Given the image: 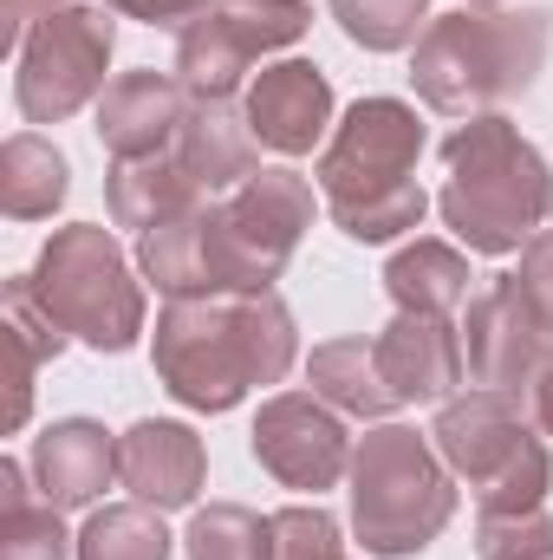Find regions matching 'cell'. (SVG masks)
Segmentation results:
<instances>
[{"label":"cell","instance_id":"30bf717a","mask_svg":"<svg viewBox=\"0 0 553 560\" xmlns=\"http://www.w3.org/2000/svg\"><path fill=\"white\" fill-rule=\"evenodd\" d=\"M313 26L306 0H215L176 33V79L189 98H235L248 66L299 46Z\"/></svg>","mask_w":553,"mask_h":560},{"label":"cell","instance_id":"2e32d148","mask_svg":"<svg viewBox=\"0 0 553 560\" xmlns=\"http://www.w3.org/2000/svg\"><path fill=\"white\" fill-rule=\"evenodd\" d=\"M189 118V92L176 72H118L98 98V143L111 156H163Z\"/></svg>","mask_w":553,"mask_h":560},{"label":"cell","instance_id":"4dcf8cb0","mask_svg":"<svg viewBox=\"0 0 553 560\" xmlns=\"http://www.w3.org/2000/svg\"><path fill=\"white\" fill-rule=\"evenodd\" d=\"M515 287H521V300L534 306V319L548 326V339H553V229H541V235L521 248V275H515Z\"/></svg>","mask_w":553,"mask_h":560},{"label":"cell","instance_id":"7c38bea8","mask_svg":"<svg viewBox=\"0 0 553 560\" xmlns=\"http://www.w3.org/2000/svg\"><path fill=\"white\" fill-rule=\"evenodd\" d=\"M548 326L534 319V306L521 300L515 275H495L475 300H469V319H462V359H469V378L482 392H515L541 372L548 359Z\"/></svg>","mask_w":553,"mask_h":560},{"label":"cell","instance_id":"4fadbf2b","mask_svg":"<svg viewBox=\"0 0 553 560\" xmlns=\"http://www.w3.org/2000/svg\"><path fill=\"white\" fill-rule=\"evenodd\" d=\"M118 482L150 502V509H189L209 482V450L189 423H169V418H143L118 436Z\"/></svg>","mask_w":553,"mask_h":560},{"label":"cell","instance_id":"83f0119b","mask_svg":"<svg viewBox=\"0 0 553 560\" xmlns=\"http://www.w3.org/2000/svg\"><path fill=\"white\" fill-rule=\"evenodd\" d=\"M332 20L365 52H404L430 26V0H332Z\"/></svg>","mask_w":553,"mask_h":560},{"label":"cell","instance_id":"d6986e66","mask_svg":"<svg viewBox=\"0 0 553 560\" xmlns=\"http://www.w3.org/2000/svg\"><path fill=\"white\" fill-rule=\"evenodd\" d=\"M196 202H202V189L176 156H111V170H105V209L118 229L143 235V229L196 209Z\"/></svg>","mask_w":553,"mask_h":560},{"label":"cell","instance_id":"8992f818","mask_svg":"<svg viewBox=\"0 0 553 560\" xmlns=\"http://www.w3.org/2000/svg\"><path fill=\"white\" fill-rule=\"evenodd\" d=\"M26 280L66 339H79L92 352H131L143 339V287L105 222L52 229V242L39 248Z\"/></svg>","mask_w":553,"mask_h":560},{"label":"cell","instance_id":"7402d4cb","mask_svg":"<svg viewBox=\"0 0 553 560\" xmlns=\"http://www.w3.org/2000/svg\"><path fill=\"white\" fill-rule=\"evenodd\" d=\"M209 202H215V196H202L196 209H183V215H169V222H156V229L138 235L143 280H150L156 293H169V300H202V293H215V280H209Z\"/></svg>","mask_w":553,"mask_h":560},{"label":"cell","instance_id":"cb8c5ba5","mask_svg":"<svg viewBox=\"0 0 553 560\" xmlns=\"http://www.w3.org/2000/svg\"><path fill=\"white\" fill-rule=\"evenodd\" d=\"M66 196H72V163L59 156V143H46L39 131L7 138V150H0V209L13 222H46Z\"/></svg>","mask_w":553,"mask_h":560},{"label":"cell","instance_id":"8fae6325","mask_svg":"<svg viewBox=\"0 0 553 560\" xmlns=\"http://www.w3.org/2000/svg\"><path fill=\"white\" fill-rule=\"evenodd\" d=\"M248 436H255V463L280 489H299L313 502H319V489H332L352 469V436L319 392H274Z\"/></svg>","mask_w":553,"mask_h":560},{"label":"cell","instance_id":"d4e9b609","mask_svg":"<svg viewBox=\"0 0 553 560\" xmlns=\"http://www.w3.org/2000/svg\"><path fill=\"white\" fill-rule=\"evenodd\" d=\"M66 509H52L46 495L26 489V469L7 456L0 463V560H79V541L59 522Z\"/></svg>","mask_w":553,"mask_h":560},{"label":"cell","instance_id":"ac0fdd59","mask_svg":"<svg viewBox=\"0 0 553 560\" xmlns=\"http://www.w3.org/2000/svg\"><path fill=\"white\" fill-rule=\"evenodd\" d=\"M118 476V436L92 418H66L39 430L33 443V482L52 509H92Z\"/></svg>","mask_w":553,"mask_h":560},{"label":"cell","instance_id":"836d02e7","mask_svg":"<svg viewBox=\"0 0 553 560\" xmlns=\"http://www.w3.org/2000/svg\"><path fill=\"white\" fill-rule=\"evenodd\" d=\"M528 411H534V423L553 436V352L541 359V372L528 378Z\"/></svg>","mask_w":553,"mask_h":560},{"label":"cell","instance_id":"e0dca14e","mask_svg":"<svg viewBox=\"0 0 553 560\" xmlns=\"http://www.w3.org/2000/svg\"><path fill=\"white\" fill-rule=\"evenodd\" d=\"M169 156L196 176L202 196H228L261 170V138L248 112H235V98H189V118L169 143Z\"/></svg>","mask_w":553,"mask_h":560},{"label":"cell","instance_id":"277c9868","mask_svg":"<svg viewBox=\"0 0 553 560\" xmlns=\"http://www.w3.org/2000/svg\"><path fill=\"white\" fill-rule=\"evenodd\" d=\"M548 13L521 7V13H495V7H456L436 13L416 39L411 85L416 98L443 118H482L508 98H521L541 66H548Z\"/></svg>","mask_w":553,"mask_h":560},{"label":"cell","instance_id":"4316f807","mask_svg":"<svg viewBox=\"0 0 553 560\" xmlns=\"http://www.w3.org/2000/svg\"><path fill=\"white\" fill-rule=\"evenodd\" d=\"M183 541L189 560H274V515H255L242 502H209Z\"/></svg>","mask_w":553,"mask_h":560},{"label":"cell","instance_id":"9a60e30c","mask_svg":"<svg viewBox=\"0 0 553 560\" xmlns=\"http://www.w3.org/2000/svg\"><path fill=\"white\" fill-rule=\"evenodd\" d=\"M248 125H255L261 150L306 156L332 125V79L313 59H280L248 85Z\"/></svg>","mask_w":553,"mask_h":560},{"label":"cell","instance_id":"1f68e13d","mask_svg":"<svg viewBox=\"0 0 553 560\" xmlns=\"http://www.w3.org/2000/svg\"><path fill=\"white\" fill-rule=\"evenodd\" d=\"M111 13H125V20H143V26H189V20H202L215 0H105Z\"/></svg>","mask_w":553,"mask_h":560},{"label":"cell","instance_id":"e575fe53","mask_svg":"<svg viewBox=\"0 0 553 560\" xmlns=\"http://www.w3.org/2000/svg\"><path fill=\"white\" fill-rule=\"evenodd\" d=\"M469 7H502V0H469Z\"/></svg>","mask_w":553,"mask_h":560},{"label":"cell","instance_id":"44dd1931","mask_svg":"<svg viewBox=\"0 0 553 560\" xmlns=\"http://www.w3.org/2000/svg\"><path fill=\"white\" fill-rule=\"evenodd\" d=\"M306 378L339 418L378 423L398 411V392L385 385V365H378V339H326V346H313Z\"/></svg>","mask_w":553,"mask_h":560},{"label":"cell","instance_id":"f1b7e54d","mask_svg":"<svg viewBox=\"0 0 553 560\" xmlns=\"http://www.w3.org/2000/svg\"><path fill=\"white\" fill-rule=\"evenodd\" d=\"M475 555L482 560H553V515L541 509H482L475 522Z\"/></svg>","mask_w":553,"mask_h":560},{"label":"cell","instance_id":"484cf974","mask_svg":"<svg viewBox=\"0 0 553 560\" xmlns=\"http://www.w3.org/2000/svg\"><path fill=\"white\" fill-rule=\"evenodd\" d=\"M79 560H169L163 509L150 502H111L79 528Z\"/></svg>","mask_w":553,"mask_h":560},{"label":"cell","instance_id":"3957f363","mask_svg":"<svg viewBox=\"0 0 553 560\" xmlns=\"http://www.w3.org/2000/svg\"><path fill=\"white\" fill-rule=\"evenodd\" d=\"M416 156H423V118L404 98H358L339 118V131L313 170L339 235L378 248L423 222L430 196L416 183Z\"/></svg>","mask_w":553,"mask_h":560},{"label":"cell","instance_id":"5bb4252c","mask_svg":"<svg viewBox=\"0 0 553 560\" xmlns=\"http://www.w3.org/2000/svg\"><path fill=\"white\" fill-rule=\"evenodd\" d=\"M378 365L398 405H449V392L469 378L462 339L443 313H398L378 332Z\"/></svg>","mask_w":553,"mask_h":560},{"label":"cell","instance_id":"603a6c76","mask_svg":"<svg viewBox=\"0 0 553 560\" xmlns=\"http://www.w3.org/2000/svg\"><path fill=\"white\" fill-rule=\"evenodd\" d=\"M469 261H462V248H449V242H411V248H398L391 261H385V293L398 300V313H456V306H469Z\"/></svg>","mask_w":553,"mask_h":560},{"label":"cell","instance_id":"7a4b0ae2","mask_svg":"<svg viewBox=\"0 0 553 560\" xmlns=\"http://www.w3.org/2000/svg\"><path fill=\"white\" fill-rule=\"evenodd\" d=\"M449 183L436 196L443 222L469 255H515L553 215V170L502 112H482L443 138Z\"/></svg>","mask_w":553,"mask_h":560},{"label":"cell","instance_id":"52a82bcc","mask_svg":"<svg viewBox=\"0 0 553 560\" xmlns=\"http://www.w3.org/2000/svg\"><path fill=\"white\" fill-rule=\"evenodd\" d=\"M436 456L449 463V476H462L475 489L482 509H541L553 489V456L548 443L521 423L515 392H469L449 398L430 423Z\"/></svg>","mask_w":553,"mask_h":560},{"label":"cell","instance_id":"d6a6232c","mask_svg":"<svg viewBox=\"0 0 553 560\" xmlns=\"http://www.w3.org/2000/svg\"><path fill=\"white\" fill-rule=\"evenodd\" d=\"M66 0H0V33H7V46L20 52V39L46 20V13H59Z\"/></svg>","mask_w":553,"mask_h":560},{"label":"cell","instance_id":"ba28073f","mask_svg":"<svg viewBox=\"0 0 553 560\" xmlns=\"http://www.w3.org/2000/svg\"><path fill=\"white\" fill-rule=\"evenodd\" d=\"M313 229V183L299 170H255L242 189L209 202V280L215 293H268L286 261L299 255V235Z\"/></svg>","mask_w":553,"mask_h":560},{"label":"cell","instance_id":"ffe728a7","mask_svg":"<svg viewBox=\"0 0 553 560\" xmlns=\"http://www.w3.org/2000/svg\"><path fill=\"white\" fill-rule=\"evenodd\" d=\"M59 352H66L59 319L39 306L33 280L13 275L7 280V430H20V423L33 418V378H39Z\"/></svg>","mask_w":553,"mask_h":560},{"label":"cell","instance_id":"9c48e42d","mask_svg":"<svg viewBox=\"0 0 553 560\" xmlns=\"http://www.w3.org/2000/svg\"><path fill=\"white\" fill-rule=\"evenodd\" d=\"M118 46L111 7H59L13 52V105L26 125H66L92 98H105V66Z\"/></svg>","mask_w":553,"mask_h":560},{"label":"cell","instance_id":"5b68a950","mask_svg":"<svg viewBox=\"0 0 553 560\" xmlns=\"http://www.w3.org/2000/svg\"><path fill=\"white\" fill-rule=\"evenodd\" d=\"M345 476H352V535L378 560L423 555L456 515L449 463L411 423H378L372 436H358Z\"/></svg>","mask_w":553,"mask_h":560},{"label":"cell","instance_id":"6da1fadb","mask_svg":"<svg viewBox=\"0 0 553 560\" xmlns=\"http://www.w3.org/2000/svg\"><path fill=\"white\" fill-rule=\"evenodd\" d=\"M156 378L189 411H235L248 392L280 385L299 359L293 306L268 293H202L156 313Z\"/></svg>","mask_w":553,"mask_h":560},{"label":"cell","instance_id":"f546056e","mask_svg":"<svg viewBox=\"0 0 553 560\" xmlns=\"http://www.w3.org/2000/svg\"><path fill=\"white\" fill-rule=\"evenodd\" d=\"M274 560H352V548L319 502H293L274 515Z\"/></svg>","mask_w":553,"mask_h":560}]
</instances>
